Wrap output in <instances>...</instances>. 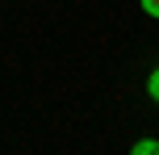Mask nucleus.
Returning <instances> with one entry per match:
<instances>
[{
	"mask_svg": "<svg viewBox=\"0 0 159 155\" xmlns=\"http://www.w3.org/2000/svg\"><path fill=\"white\" fill-rule=\"evenodd\" d=\"M130 155H159V139H138L130 147Z\"/></svg>",
	"mask_w": 159,
	"mask_h": 155,
	"instance_id": "obj_1",
	"label": "nucleus"
},
{
	"mask_svg": "<svg viewBox=\"0 0 159 155\" xmlns=\"http://www.w3.org/2000/svg\"><path fill=\"white\" fill-rule=\"evenodd\" d=\"M147 97H151L155 105H159V67H155L151 75H147Z\"/></svg>",
	"mask_w": 159,
	"mask_h": 155,
	"instance_id": "obj_2",
	"label": "nucleus"
},
{
	"mask_svg": "<svg viewBox=\"0 0 159 155\" xmlns=\"http://www.w3.org/2000/svg\"><path fill=\"white\" fill-rule=\"evenodd\" d=\"M138 4H143L147 17H155V21H159V0H138Z\"/></svg>",
	"mask_w": 159,
	"mask_h": 155,
	"instance_id": "obj_3",
	"label": "nucleus"
}]
</instances>
